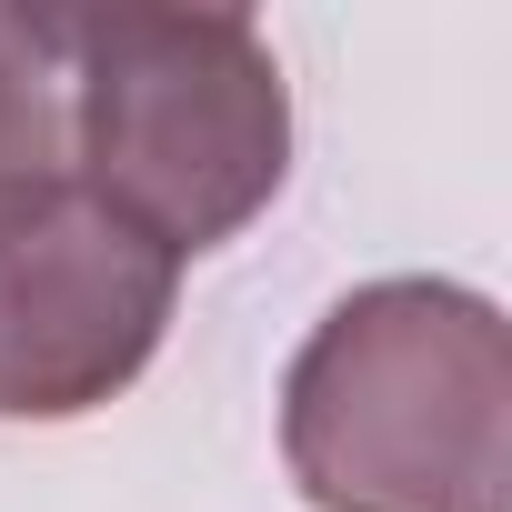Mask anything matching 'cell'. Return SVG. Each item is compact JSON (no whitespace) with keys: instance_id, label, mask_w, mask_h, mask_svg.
Masks as SVG:
<instances>
[{"instance_id":"cell-1","label":"cell","mask_w":512,"mask_h":512,"mask_svg":"<svg viewBox=\"0 0 512 512\" xmlns=\"http://www.w3.org/2000/svg\"><path fill=\"white\" fill-rule=\"evenodd\" d=\"M71 101V181L161 262L221 251L292 171V81L251 11H41Z\"/></svg>"},{"instance_id":"cell-2","label":"cell","mask_w":512,"mask_h":512,"mask_svg":"<svg viewBox=\"0 0 512 512\" xmlns=\"http://www.w3.org/2000/svg\"><path fill=\"white\" fill-rule=\"evenodd\" d=\"M312 512H512V322L432 272L342 292L282 382Z\"/></svg>"},{"instance_id":"cell-3","label":"cell","mask_w":512,"mask_h":512,"mask_svg":"<svg viewBox=\"0 0 512 512\" xmlns=\"http://www.w3.org/2000/svg\"><path fill=\"white\" fill-rule=\"evenodd\" d=\"M181 302V262L131 241L81 181L0 221V422H81L121 402Z\"/></svg>"},{"instance_id":"cell-4","label":"cell","mask_w":512,"mask_h":512,"mask_svg":"<svg viewBox=\"0 0 512 512\" xmlns=\"http://www.w3.org/2000/svg\"><path fill=\"white\" fill-rule=\"evenodd\" d=\"M71 191V101L41 11H0V221Z\"/></svg>"}]
</instances>
